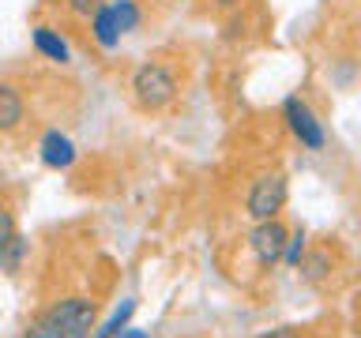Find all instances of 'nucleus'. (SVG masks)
Listing matches in <instances>:
<instances>
[{
	"label": "nucleus",
	"instance_id": "obj_1",
	"mask_svg": "<svg viewBox=\"0 0 361 338\" xmlns=\"http://www.w3.org/2000/svg\"><path fill=\"white\" fill-rule=\"evenodd\" d=\"M98 331V308L90 297H64L30 320L23 338H90Z\"/></svg>",
	"mask_w": 361,
	"mask_h": 338
},
{
	"label": "nucleus",
	"instance_id": "obj_2",
	"mask_svg": "<svg viewBox=\"0 0 361 338\" xmlns=\"http://www.w3.org/2000/svg\"><path fill=\"white\" fill-rule=\"evenodd\" d=\"M173 98H177V75L169 72L166 64L151 61V64H140V68H135V75H132V101H135L143 113L166 109Z\"/></svg>",
	"mask_w": 361,
	"mask_h": 338
},
{
	"label": "nucleus",
	"instance_id": "obj_3",
	"mask_svg": "<svg viewBox=\"0 0 361 338\" xmlns=\"http://www.w3.org/2000/svg\"><path fill=\"white\" fill-rule=\"evenodd\" d=\"M286 196H290V184H286V177H282V173L256 177L252 188H248V199H245L248 218H256V222L279 218V211L286 207Z\"/></svg>",
	"mask_w": 361,
	"mask_h": 338
},
{
	"label": "nucleus",
	"instance_id": "obj_4",
	"mask_svg": "<svg viewBox=\"0 0 361 338\" xmlns=\"http://www.w3.org/2000/svg\"><path fill=\"white\" fill-rule=\"evenodd\" d=\"M282 117H286V128L293 132V139L309 151H324L327 146V132H324V120L312 113V106L298 94H290L282 101Z\"/></svg>",
	"mask_w": 361,
	"mask_h": 338
},
{
	"label": "nucleus",
	"instance_id": "obj_5",
	"mask_svg": "<svg viewBox=\"0 0 361 338\" xmlns=\"http://www.w3.org/2000/svg\"><path fill=\"white\" fill-rule=\"evenodd\" d=\"M286 241H290V233L282 230L279 218L256 222V230L248 233V248H252V256H256L259 267H275L279 259L286 256Z\"/></svg>",
	"mask_w": 361,
	"mask_h": 338
},
{
	"label": "nucleus",
	"instance_id": "obj_6",
	"mask_svg": "<svg viewBox=\"0 0 361 338\" xmlns=\"http://www.w3.org/2000/svg\"><path fill=\"white\" fill-rule=\"evenodd\" d=\"M90 30H94V42L102 45L106 53H113L121 45V38H124V27H121V19H117V11H113V4L106 0L94 15H90Z\"/></svg>",
	"mask_w": 361,
	"mask_h": 338
},
{
	"label": "nucleus",
	"instance_id": "obj_7",
	"mask_svg": "<svg viewBox=\"0 0 361 338\" xmlns=\"http://www.w3.org/2000/svg\"><path fill=\"white\" fill-rule=\"evenodd\" d=\"M38 154H42V162L49 165V169H68L75 162V143L68 139L64 132H45L42 135V143H38Z\"/></svg>",
	"mask_w": 361,
	"mask_h": 338
},
{
	"label": "nucleus",
	"instance_id": "obj_8",
	"mask_svg": "<svg viewBox=\"0 0 361 338\" xmlns=\"http://www.w3.org/2000/svg\"><path fill=\"white\" fill-rule=\"evenodd\" d=\"M30 42H34V49H38L45 61H53V64H68V61H72L68 42H64L53 27H34V30H30Z\"/></svg>",
	"mask_w": 361,
	"mask_h": 338
},
{
	"label": "nucleus",
	"instance_id": "obj_9",
	"mask_svg": "<svg viewBox=\"0 0 361 338\" xmlns=\"http://www.w3.org/2000/svg\"><path fill=\"white\" fill-rule=\"evenodd\" d=\"M23 117H27V106H23V94L11 83H0V132H16Z\"/></svg>",
	"mask_w": 361,
	"mask_h": 338
},
{
	"label": "nucleus",
	"instance_id": "obj_10",
	"mask_svg": "<svg viewBox=\"0 0 361 338\" xmlns=\"http://www.w3.org/2000/svg\"><path fill=\"white\" fill-rule=\"evenodd\" d=\"M132 315H135V301H124L121 308L113 312L109 320H106V323H102L98 331H94V338H121V331L128 327V320H132Z\"/></svg>",
	"mask_w": 361,
	"mask_h": 338
},
{
	"label": "nucleus",
	"instance_id": "obj_11",
	"mask_svg": "<svg viewBox=\"0 0 361 338\" xmlns=\"http://www.w3.org/2000/svg\"><path fill=\"white\" fill-rule=\"evenodd\" d=\"M23 256H27V241H23V237L16 233L4 248H0V267H4L8 275H16V270L23 267Z\"/></svg>",
	"mask_w": 361,
	"mask_h": 338
},
{
	"label": "nucleus",
	"instance_id": "obj_12",
	"mask_svg": "<svg viewBox=\"0 0 361 338\" xmlns=\"http://www.w3.org/2000/svg\"><path fill=\"white\" fill-rule=\"evenodd\" d=\"M109 4H113V11H117V19H121L124 34L140 27V4H135V0H109Z\"/></svg>",
	"mask_w": 361,
	"mask_h": 338
},
{
	"label": "nucleus",
	"instance_id": "obj_13",
	"mask_svg": "<svg viewBox=\"0 0 361 338\" xmlns=\"http://www.w3.org/2000/svg\"><path fill=\"white\" fill-rule=\"evenodd\" d=\"M282 259H286L290 267H301V263H305V230H298V233L286 241V256H282Z\"/></svg>",
	"mask_w": 361,
	"mask_h": 338
},
{
	"label": "nucleus",
	"instance_id": "obj_14",
	"mask_svg": "<svg viewBox=\"0 0 361 338\" xmlns=\"http://www.w3.org/2000/svg\"><path fill=\"white\" fill-rule=\"evenodd\" d=\"M68 4V11H72V15H94V11L106 4V0H64Z\"/></svg>",
	"mask_w": 361,
	"mask_h": 338
},
{
	"label": "nucleus",
	"instance_id": "obj_15",
	"mask_svg": "<svg viewBox=\"0 0 361 338\" xmlns=\"http://www.w3.org/2000/svg\"><path fill=\"white\" fill-rule=\"evenodd\" d=\"M324 267H327V256H312L309 263H301V270H305V278H309V282H320Z\"/></svg>",
	"mask_w": 361,
	"mask_h": 338
},
{
	"label": "nucleus",
	"instance_id": "obj_16",
	"mask_svg": "<svg viewBox=\"0 0 361 338\" xmlns=\"http://www.w3.org/2000/svg\"><path fill=\"white\" fill-rule=\"evenodd\" d=\"M11 237H16V218H11V211L0 207V248H4Z\"/></svg>",
	"mask_w": 361,
	"mask_h": 338
},
{
	"label": "nucleus",
	"instance_id": "obj_17",
	"mask_svg": "<svg viewBox=\"0 0 361 338\" xmlns=\"http://www.w3.org/2000/svg\"><path fill=\"white\" fill-rule=\"evenodd\" d=\"M256 338H305L298 327H275V331H264V334H256Z\"/></svg>",
	"mask_w": 361,
	"mask_h": 338
},
{
	"label": "nucleus",
	"instance_id": "obj_18",
	"mask_svg": "<svg viewBox=\"0 0 361 338\" xmlns=\"http://www.w3.org/2000/svg\"><path fill=\"white\" fill-rule=\"evenodd\" d=\"M121 338H147V334L140 331V327H124V331H121Z\"/></svg>",
	"mask_w": 361,
	"mask_h": 338
},
{
	"label": "nucleus",
	"instance_id": "obj_19",
	"mask_svg": "<svg viewBox=\"0 0 361 338\" xmlns=\"http://www.w3.org/2000/svg\"><path fill=\"white\" fill-rule=\"evenodd\" d=\"M219 4H222V8H230V4H237V0H219Z\"/></svg>",
	"mask_w": 361,
	"mask_h": 338
},
{
	"label": "nucleus",
	"instance_id": "obj_20",
	"mask_svg": "<svg viewBox=\"0 0 361 338\" xmlns=\"http://www.w3.org/2000/svg\"><path fill=\"white\" fill-rule=\"evenodd\" d=\"M357 331H361V312H357Z\"/></svg>",
	"mask_w": 361,
	"mask_h": 338
}]
</instances>
